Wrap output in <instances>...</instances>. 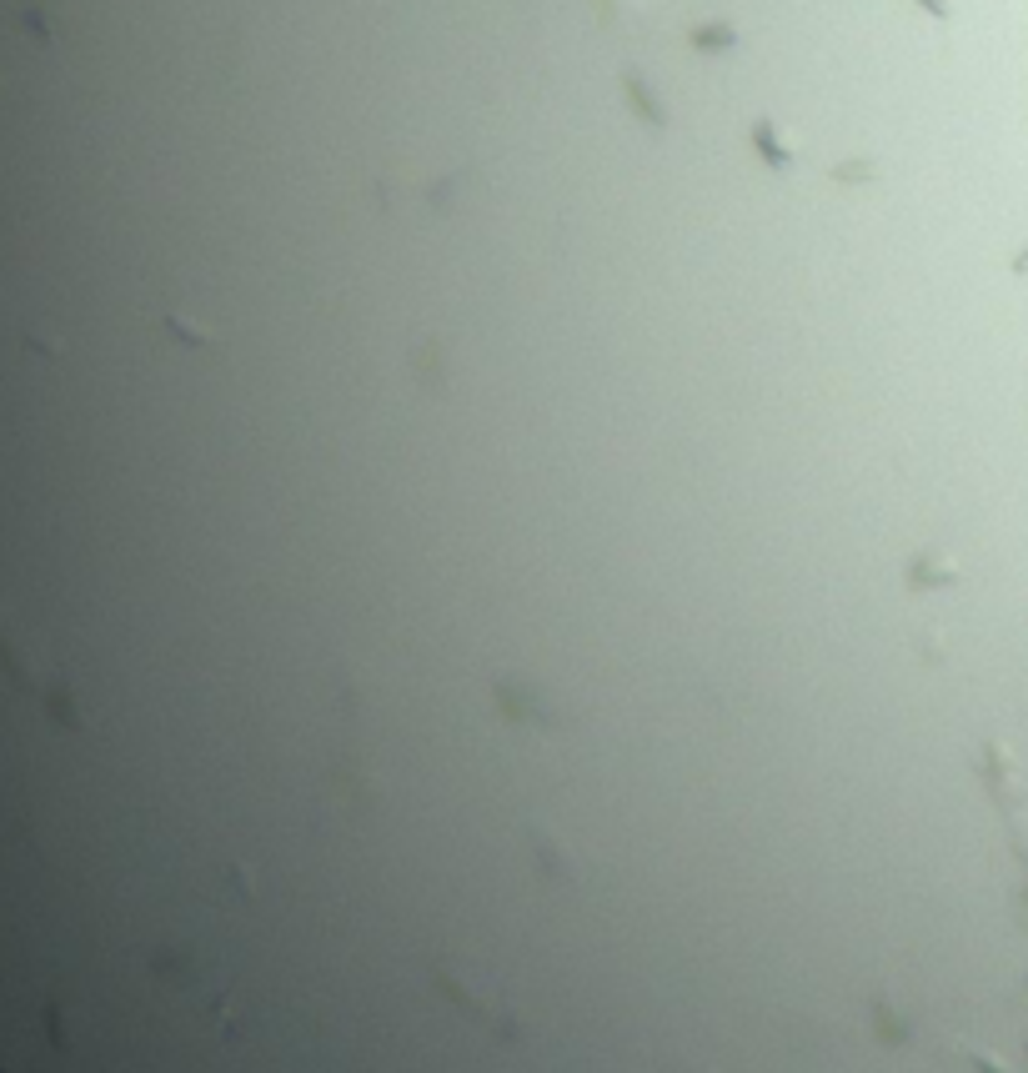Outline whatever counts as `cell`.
<instances>
[{
    "mask_svg": "<svg viewBox=\"0 0 1028 1073\" xmlns=\"http://www.w3.org/2000/svg\"><path fill=\"white\" fill-rule=\"evenodd\" d=\"M753 146L768 156L773 171H788V166H793V151L778 141V126H773V121H758V126H753Z\"/></svg>",
    "mask_w": 1028,
    "mask_h": 1073,
    "instance_id": "obj_1",
    "label": "cell"
},
{
    "mask_svg": "<svg viewBox=\"0 0 1028 1073\" xmlns=\"http://www.w3.org/2000/svg\"><path fill=\"white\" fill-rule=\"evenodd\" d=\"M703 51H713V46H733V31H703V41H698Z\"/></svg>",
    "mask_w": 1028,
    "mask_h": 1073,
    "instance_id": "obj_2",
    "label": "cell"
},
{
    "mask_svg": "<svg viewBox=\"0 0 1028 1073\" xmlns=\"http://www.w3.org/2000/svg\"><path fill=\"white\" fill-rule=\"evenodd\" d=\"M918 6H923L933 21H948V6H943V0H918Z\"/></svg>",
    "mask_w": 1028,
    "mask_h": 1073,
    "instance_id": "obj_3",
    "label": "cell"
},
{
    "mask_svg": "<svg viewBox=\"0 0 1028 1073\" xmlns=\"http://www.w3.org/2000/svg\"><path fill=\"white\" fill-rule=\"evenodd\" d=\"M1013 271H1018V276H1028V251H1023L1018 261H1013Z\"/></svg>",
    "mask_w": 1028,
    "mask_h": 1073,
    "instance_id": "obj_4",
    "label": "cell"
}]
</instances>
